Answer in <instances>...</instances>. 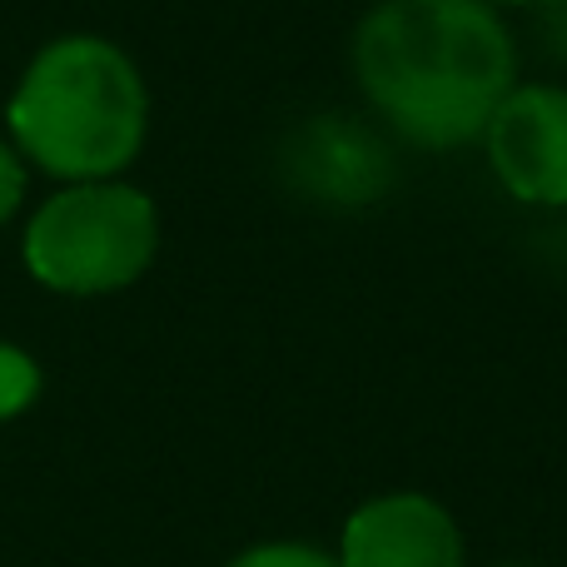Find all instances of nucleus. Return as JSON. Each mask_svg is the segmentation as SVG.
<instances>
[{"instance_id":"nucleus-4","label":"nucleus","mask_w":567,"mask_h":567,"mask_svg":"<svg viewBox=\"0 0 567 567\" xmlns=\"http://www.w3.org/2000/svg\"><path fill=\"white\" fill-rule=\"evenodd\" d=\"M488 165L498 185L523 205H567V90L563 85H513L493 110Z\"/></svg>"},{"instance_id":"nucleus-9","label":"nucleus","mask_w":567,"mask_h":567,"mask_svg":"<svg viewBox=\"0 0 567 567\" xmlns=\"http://www.w3.org/2000/svg\"><path fill=\"white\" fill-rule=\"evenodd\" d=\"M488 6H533V0H488Z\"/></svg>"},{"instance_id":"nucleus-5","label":"nucleus","mask_w":567,"mask_h":567,"mask_svg":"<svg viewBox=\"0 0 567 567\" xmlns=\"http://www.w3.org/2000/svg\"><path fill=\"white\" fill-rule=\"evenodd\" d=\"M339 567H463V533L439 498L383 493L343 523Z\"/></svg>"},{"instance_id":"nucleus-3","label":"nucleus","mask_w":567,"mask_h":567,"mask_svg":"<svg viewBox=\"0 0 567 567\" xmlns=\"http://www.w3.org/2000/svg\"><path fill=\"white\" fill-rule=\"evenodd\" d=\"M159 249L155 199L120 179H85L35 209L25 229V269L35 284L75 299L130 289Z\"/></svg>"},{"instance_id":"nucleus-1","label":"nucleus","mask_w":567,"mask_h":567,"mask_svg":"<svg viewBox=\"0 0 567 567\" xmlns=\"http://www.w3.org/2000/svg\"><path fill=\"white\" fill-rule=\"evenodd\" d=\"M369 105L423 150L483 140L518 85V50L488 0H379L353 35Z\"/></svg>"},{"instance_id":"nucleus-8","label":"nucleus","mask_w":567,"mask_h":567,"mask_svg":"<svg viewBox=\"0 0 567 567\" xmlns=\"http://www.w3.org/2000/svg\"><path fill=\"white\" fill-rule=\"evenodd\" d=\"M20 199H25V165H20V155L0 140V225L20 209Z\"/></svg>"},{"instance_id":"nucleus-2","label":"nucleus","mask_w":567,"mask_h":567,"mask_svg":"<svg viewBox=\"0 0 567 567\" xmlns=\"http://www.w3.org/2000/svg\"><path fill=\"white\" fill-rule=\"evenodd\" d=\"M10 135L45 175L85 185L115 179L140 155L150 95L135 60L100 35L50 40L10 95Z\"/></svg>"},{"instance_id":"nucleus-10","label":"nucleus","mask_w":567,"mask_h":567,"mask_svg":"<svg viewBox=\"0 0 567 567\" xmlns=\"http://www.w3.org/2000/svg\"><path fill=\"white\" fill-rule=\"evenodd\" d=\"M503 567H528V563H503Z\"/></svg>"},{"instance_id":"nucleus-6","label":"nucleus","mask_w":567,"mask_h":567,"mask_svg":"<svg viewBox=\"0 0 567 567\" xmlns=\"http://www.w3.org/2000/svg\"><path fill=\"white\" fill-rule=\"evenodd\" d=\"M40 399V363L16 343H0V423L20 419Z\"/></svg>"},{"instance_id":"nucleus-7","label":"nucleus","mask_w":567,"mask_h":567,"mask_svg":"<svg viewBox=\"0 0 567 567\" xmlns=\"http://www.w3.org/2000/svg\"><path fill=\"white\" fill-rule=\"evenodd\" d=\"M229 567H339V558H329L323 548H309V543H259V548H245Z\"/></svg>"}]
</instances>
